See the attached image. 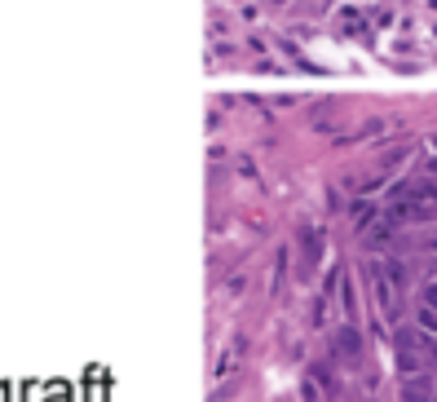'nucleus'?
<instances>
[{"mask_svg": "<svg viewBox=\"0 0 437 402\" xmlns=\"http://www.w3.org/2000/svg\"><path fill=\"white\" fill-rule=\"evenodd\" d=\"M424 305H433V310H437V283L424 287Z\"/></svg>", "mask_w": 437, "mask_h": 402, "instance_id": "7ed1b4c3", "label": "nucleus"}, {"mask_svg": "<svg viewBox=\"0 0 437 402\" xmlns=\"http://www.w3.org/2000/svg\"><path fill=\"white\" fill-rule=\"evenodd\" d=\"M336 345H340V349H349V354H354V349H358V336H354V332H340V336H336Z\"/></svg>", "mask_w": 437, "mask_h": 402, "instance_id": "f03ea898", "label": "nucleus"}, {"mask_svg": "<svg viewBox=\"0 0 437 402\" xmlns=\"http://www.w3.org/2000/svg\"><path fill=\"white\" fill-rule=\"evenodd\" d=\"M406 402H433V394H429V385H420V380H411V385H406Z\"/></svg>", "mask_w": 437, "mask_h": 402, "instance_id": "f257e3e1", "label": "nucleus"}]
</instances>
